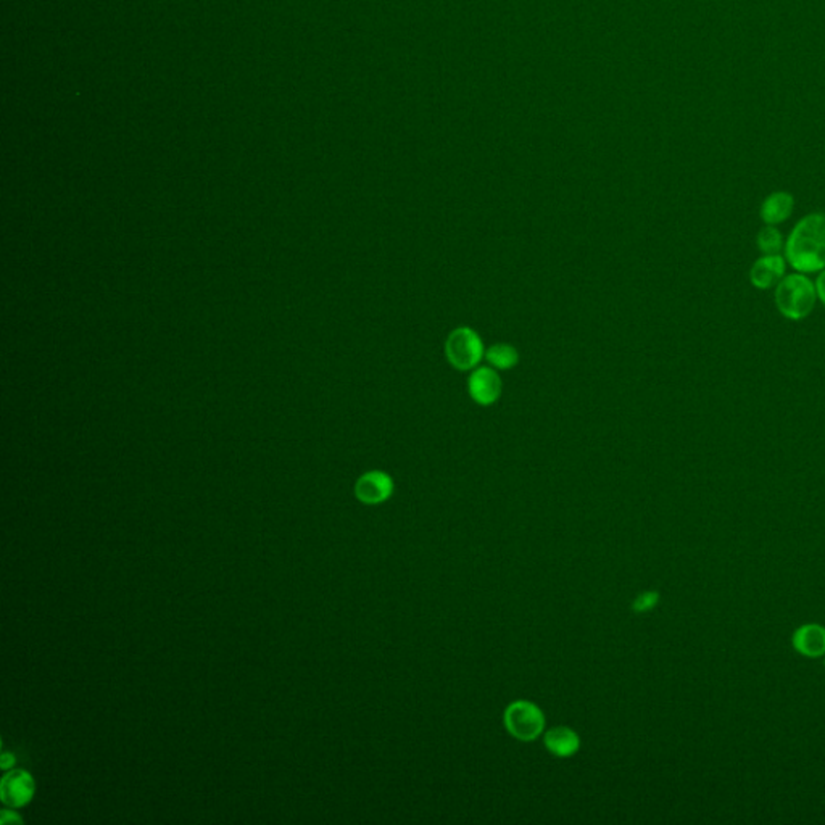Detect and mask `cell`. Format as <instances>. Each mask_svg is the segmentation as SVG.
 <instances>
[{
  "mask_svg": "<svg viewBox=\"0 0 825 825\" xmlns=\"http://www.w3.org/2000/svg\"><path fill=\"white\" fill-rule=\"evenodd\" d=\"M785 258L803 274L825 269V213L799 220L785 243Z\"/></svg>",
  "mask_w": 825,
  "mask_h": 825,
  "instance_id": "1",
  "label": "cell"
},
{
  "mask_svg": "<svg viewBox=\"0 0 825 825\" xmlns=\"http://www.w3.org/2000/svg\"><path fill=\"white\" fill-rule=\"evenodd\" d=\"M816 286L803 273L782 279L775 289V305L782 316L791 321L807 318L816 305Z\"/></svg>",
  "mask_w": 825,
  "mask_h": 825,
  "instance_id": "2",
  "label": "cell"
},
{
  "mask_svg": "<svg viewBox=\"0 0 825 825\" xmlns=\"http://www.w3.org/2000/svg\"><path fill=\"white\" fill-rule=\"evenodd\" d=\"M505 727L520 742L536 740L545 727L544 713L530 701H514L505 711Z\"/></svg>",
  "mask_w": 825,
  "mask_h": 825,
  "instance_id": "3",
  "label": "cell"
},
{
  "mask_svg": "<svg viewBox=\"0 0 825 825\" xmlns=\"http://www.w3.org/2000/svg\"><path fill=\"white\" fill-rule=\"evenodd\" d=\"M445 353L453 368L467 371L481 363L484 357V345L477 332L469 328H458L445 342Z\"/></svg>",
  "mask_w": 825,
  "mask_h": 825,
  "instance_id": "4",
  "label": "cell"
},
{
  "mask_svg": "<svg viewBox=\"0 0 825 825\" xmlns=\"http://www.w3.org/2000/svg\"><path fill=\"white\" fill-rule=\"evenodd\" d=\"M35 793H36V783L29 772L13 769L2 777L0 797L7 806H27L35 797Z\"/></svg>",
  "mask_w": 825,
  "mask_h": 825,
  "instance_id": "5",
  "label": "cell"
},
{
  "mask_svg": "<svg viewBox=\"0 0 825 825\" xmlns=\"http://www.w3.org/2000/svg\"><path fill=\"white\" fill-rule=\"evenodd\" d=\"M467 390L475 404L489 406L502 394V381L494 368H477L467 379Z\"/></svg>",
  "mask_w": 825,
  "mask_h": 825,
  "instance_id": "6",
  "label": "cell"
},
{
  "mask_svg": "<svg viewBox=\"0 0 825 825\" xmlns=\"http://www.w3.org/2000/svg\"><path fill=\"white\" fill-rule=\"evenodd\" d=\"M394 492V482L390 475L382 471H371L361 475L355 485V495L365 505H379L390 498Z\"/></svg>",
  "mask_w": 825,
  "mask_h": 825,
  "instance_id": "7",
  "label": "cell"
},
{
  "mask_svg": "<svg viewBox=\"0 0 825 825\" xmlns=\"http://www.w3.org/2000/svg\"><path fill=\"white\" fill-rule=\"evenodd\" d=\"M785 258L781 255H764L754 261L750 271V281L754 288L767 290L777 286L785 274Z\"/></svg>",
  "mask_w": 825,
  "mask_h": 825,
  "instance_id": "8",
  "label": "cell"
},
{
  "mask_svg": "<svg viewBox=\"0 0 825 825\" xmlns=\"http://www.w3.org/2000/svg\"><path fill=\"white\" fill-rule=\"evenodd\" d=\"M793 206H795V200L791 194L782 192V190L774 192L764 200L759 216L766 225H781L785 220H789L793 212Z\"/></svg>",
  "mask_w": 825,
  "mask_h": 825,
  "instance_id": "9",
  "label": "cell"
},
{
  "mask_svg": "<svg viewBox=\"0 0 825 825\" xmlns=\"http://www.w3.org/2000/svg\"><path fill=\"white\" fill-rule=\"evenodd\" d=\"M545 746L550 753L558 758H569L577 753L581 740L573 729L565 726L553 727L545 734Z\"/></svg>",
  "mask_w": 825,
  "mask_h": 825,
  "instance_id": "10",
  "label": "cell"
},
{
  "mask_svg": "<svg viewBox=\"0 0 825 825\" xmlns=\"http://www.w3.org/2000/svg\"><path fill=\"white\" fill-rule=\"evenodd\" d=\"M793 645L801 655L809 658L825 655V628L817 624H807L797 630Z\"/></svg>",
  "mask_w": 825,
  "mask_h": 825,
  "instance_id": "11",
  "label": "cell"
},
{
  "mask_svg": "<svg viewBox=\"0 0 825 825\" xmlns=\"http://www.w3.org/2000/svg\"><path fill=\"white\" fill-rule=\"evenodd\" d=\"M485 359L495 369H512L518 365L520 355L512 345L497 343L485 351Z\"/></svg>",
  "mask_w": 825,
  "mask_h": 825,
  "instance_id": "12",
  "label": "cell"
},
{
  "mask_svg": "<svg viewBox=\"0 0 825 825\" xmlns=\"http://www.w3.org/2000/svg\"><path fill=\"white\" fill-rule=\"evenodd\" d=\"M756 243L764 255H779V251L783 249V237H782L781 231L775 229L774 226H766L758 234Z\"/></svg>",
  "mask_w": 825,
  "mask_h": 825,
  "instance_id": "13",
  "label": "cell"
},
{
  "mask_svg": "<svg viewBox=\"0 0 825 825\" xmlns=\"http://www.w3.org/2000/svg\"><path fill=\"white\" fill-rule=\"evenodd\" d=\"M658 600H659L658 593L645 592L638 595L632 606H634V611H637V613H645V611L653 610Z\"/></svg>",
  "mask_w": 825,
  "mask_h": 825,
  "instance_id": "14",
  "label": "cell"
},
{
  "mask_svg": "<svg viewBox=\"0 0 825 825\" xmlns=\"http://www.w3.org/2000/svg\"><path fill=\"white\" fill-rule=\"evenodd\" d=\"M814 286H816L817 297L821 298V302L825 305V269H822V273L819 274Z\"/></svg>",
  "mask_w": 825,
  "mask_h": 825,
  "instance_id": "15",
  "label": "cell"
},
{
  "mask_svg": "<svg viewBox=\"0 0 825 825\" xmlns=\"http://www.w3.org/2000/svg\"><path fill=\"white\" fill-rule=\"evenodd\" d=\"M0 822H2V824L4 825L9 824V822H17V824H21V822H23V819H21V817H19V814H15V813H12V811H2V817H0Z\"/></svg>",
  "mask_w": 825,
  "mask_h": 825,
  "instance_id": "16",
  "label": "cell"
},
{
  "mask_svg": "<svg viewBox=\"0 0 825 825\" xmlns=\"http://www.w3.org/2000/svg\"><path fill=\"white\" fill-rule=\"evenodd\" d=\"M13 764H15V756H13V754H2V758H0V766H2V769H10V767H13Z\"/></svg>",
  "mask_w": 825,
  "mask_h": 825,
  "instance_id": "17",
  "label": "cell"
}]
</instances>
